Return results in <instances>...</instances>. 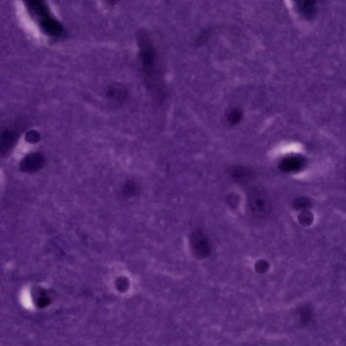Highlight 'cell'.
Wrapping results in <instances>:
<instances>
[{
    "label": "cell",
    "instance_id": "9c48e42d",
    "mask_svg": "<svg viewBox=\"0 0 346 346\" xmlns=\"http://www.w3.org/2000/svg\"><path fill=\"white\" fill-rule=\"evenodd\" d=\"M43 162V158L38 154L28 156L24 160V166L27 168H37Z\"/></svg>",
    "mask_w": 346,
    "mask_h": 346
},
{
    "label": "cell",
    "instance_id": "8992f818",
    "mask_svg": "<svg viewBox=\"0 0 346 346\" xmlns=\"http://www.w3.org/2000/svg\"><path fill=\"white\" fill-rule=\"evenodd\" d=\"M299 318L303 325H309L313 321L314 313L309 306H303L299 309Z\"/></svg>",
    "mask_w": 346,
    "mask_h": 346
},
{
    "label": "cell",
    "instance_id": "8fae6325",
    "mask_svg": "<svg viewBox=\"0 0 346 346\" xmlns=\"http://www.w3.org/2000/svg\"><path fill=\"white\" fill-rule=\"evenodd\" d=\"M270 268L269 263L263 258H259L254 263L256 271L260 274L266 273Z\"/></svg>",
    "mask_w": 346,
    "mask_h": 346
},
{
    "label": "cell",
    "instance_id": "30bf717a",
    "mask_svg": "<svg viewBox=\"0 0 346 346\" xmlns=\"http://www.w3.org/2000/svg\"><path fill=\"white\" fill-rule=\"evenodd\" d=\"M311 201L305 197H299L293 202V208L295 211H305L311 207Z\"/></svg>",
    "mask_w": 346,
    "mask_h": 346
},
{
    "label": "cell",
    "instance_id": "6da1fadb",
    "mask_svg": "<svg viewBox=\"0 0 346 346\" xmlns=\"http://www.w3.org/2000/svg\"><path fill=\"white\" fill-rule=\"evenodd\" d=\"M189 253L196 260H203L209 257L210 244L209 240L203 234L195 233L189 238L187 243Z\"/></svg>",
    "mask_w": 346,
    "mask_h": 346
},
{
    "label": "cell",
    "instance_id": "52a82bcc",
    "mask_svg": "<svg viewBox=\"0 0 346 346\" xmlns=\"http://www.w3.org/2000/svg\"><path fill=\"white\" fill-rule=\"evenodd\" d=\"M17 137V133L12 129H5L1 132V146L3 149H7L11 146Z\"/></svg>",
    "mask_w": 346,
    "mask_h": 346
},
{
    "label": "cell",
    "instance_id": "5bb4252c",
    "mask_svg": "<svg viewBox=\"0 0 346 346\" xmlns=\"http://www.w3.org/2000/svg\"><path fill=\"white\" fill-rule=\"evenodd\" d=\"M116 288L117 289L118 292H125L129 289V283L128 280H127L125 278L121 277L118 278L117 280L116 281Z\"/></svg>",
    "mask_w": 346,
    "mask_h": 346
},
{
    "label": "cell",
    "instance_id": "5b68a950",
    "mask_svg": "<svg viewBox=\"0 0 346 346\" xmlns=\"http://www.w3.org/2000/svg\"><path fill=\"white\" fill-rule=\"evenodd\" d=\"M106 97L111 101L121 103L127 97V89L121 84L114 83L107 87Z\"/></svg>",
    "mask_w": 346,
    "mask_h": 346
},
{
    "label": "cell",
    "instance_id": "4fadbf2b",
    "mask_svg": "<svg viewBox=\"0 0 346 346\" xmlns=\"http://www.w3.org/2000/svg\"><path fill=\"white\" fill-rule=\"evenodd\" d=\"M35 304L39 308L46 307L50 304L49 297L44 292H41V293H38V294L37 293L35 296Z\"/></svg>",
    "mask_w": 346,
    "mask_h": 346
},
{
    "label": "cell",
    "instance_id": "7a4b0ae2",
    "mask_svg": "<svg viewBox=\"0 0 346 346\" xmlns=\"http://www.w3.org/2000/svg\"><path fill=\"white\" fill-rule=\"evenodd\" d=\"M227 209L236 214H241L244 211L247 204V198L239 188H232L225 193L224 197Z\"/></svg>",
    "mask_w": 346,
    "mask_h": 346
},
{
    "label": "cell",
    "instance_id": "3957f363",
    "mask_svg": "<svg viewBox=\"0 0 346 346\" xmlns=\"http://www.w3.org/2000/svg\"><path fill=\"white\" fill-rule=\"evenodd\" d=\"M248 199V204L250 205L251 210L256 216L264 217L269 214L270 202L265 193L257 191L254 192Z\"/></svg>",
    "mask_w": 346,
    "mask_h": 346
},
{
    "label": "cell",
    "instance_id": "7c38bea8",
    "mask_svg": "<svg viewBox=\"0 0 346 346\" xmlns=\"http://www.w3.org/2000/svg\"><path fill=\"white\" fill-rule=\"evenodd\" d=\"M303 162L302 160L297 159H290L283 164L285 169L287 170H295L302 167Z\"/></svg>",
    "mask_w": 346,
    "mask_h": 346
},
{
    "label": "cell",
    "instance_id": "ba28073f",
    "mask_svg": "<svg viewBox=\"0 0 346 346\" xmlns=\"http://www.w3.org/2000/svg\"><path fill=\"white\" fill-rule=\"evenodd\" d=\"M314 218L315 217H314L313 213L308 210H305V211L300 212L297 216V220H298L299 225L303 226V227H309L313 224Z\"/></svg>",
    "mask_w": 346,
    "mask_h": 346
},
{
    "label": "cell",
    "instance_id": "9a60e30c",
    "mask_svg": "<svg viewBox=\"0 0 346 346\" xmlns=\"http://www.w3.org/2000/svg\"><path fill=\"white\" fill-rule=\"evenodd\" d=\"M40 134L38 132L35 130H30L27 133L25 137H26L27 141L30 143H35L39 141L40 139Z\"/></svg>",
    "mask_w": 346,
    "mask_h": 346
},
{
    "label": "cell",
    "instance_id": "277c9868",
    "mask_svg": "<svg viewBox=\"0 0 346 346\" xmlns=\"http://www.w3.org/2000/svg\"><path fill=\"white\" fill-rule=\"evenodd\" d=\"M38 20L40 28L46 35L54 38H59L64 35L65 30L64 27L51 14Z\"/></svg>",
    "mask_w": 346,
    "mask_h": 346
}]
</instances>
